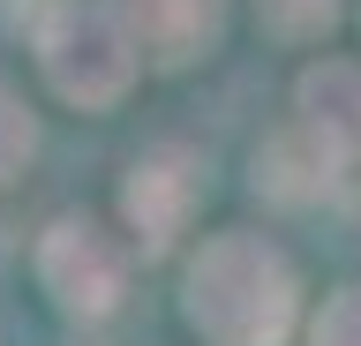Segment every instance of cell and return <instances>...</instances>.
<instances>
[{
  "instance_id": "obj_1",
  "label": "cell",
  "mask_w": 361,
  "mask_h": 346,
  "mask_svg": "<svg viewBox=\"0 0 361 346\" xmlns=\"http://www.w3.org/2000/svg\"><path fill=\"white\" fill-rule=\"evenodd\" d=\"M293 309H301L293 264L248 226L211 233L180 286V316L211 346H279L293 331Z\"/></svg>"
},
{
  "instance_id": "obj_2",
  "label": "cell",
  "mask_w": 361,
  "mask_h": 346,
  "mask_svg": "<svg viewBox=\"0 0 361 346\" xmlns=\"http://www.w3.org/2000/svg\"><path fill=\"white\" fill-rule=\"evenodd\" d=\"M38 61H45V83L75 106H113V98L135 83V46L128 16L113 0H68L38 23Z\"/></svg>"
},
{
  "instance_id": "obj_3",
  "label": "cell",
  "mask_w": 361,
  "mask_h": 346,
  "mask_svg": "<svg viewBox=\"0 0 361 346\" xmlns=\"http://www.w3.org/2000/svg\"><path fill=\"white\" fill-rule=\"evenodd\" d=\"M38 278L68 316H106L121 301V286H128V256L113 249L90 218H53L45 241H38Z\"/></svg>"
},
{
  "instance_id": "obj_4",
  "label": "cell",
  "mask_w": 361,
  "mask_h": 346,
  "mask_svg": "<svg viewBox=\"0 0 361 346\" xmlns=\"http://www.w3.org/2000/svg\"><path fill=\"white\" fill-rule=\"evenodd\" d=\"M196 196H203V159H196V151H180V143L143 151V159L128 166V188H121V211H128L135 249H143V256L173 249V233L188 226Z\"/></svg>"
},
{
  "instance_id": "obj_5",
  "label": "cell",
  "mask_w": 361,
  "mask_h": 346,
  "mask_svg": "<svg viewBox=\"0 0 361 346\" xmlns=\"http://www.w3.org/2000/svg\"><path fill=\"white\" fill-rule=\"evenodd\" d=\"M128 16L135 46L151 53L158 68H188L219 46V23H226V0H113Z\"/></svg>"
},
{
  "instance_id": "obj_6",
  "label": "cell",
  "mask_w": 361,
  "mask_h": 346,
  "mask_svg": "<svg viewBox=\"0 0 361 346\" xmlns=\"http://www.w3.org/2000/svg\"><path fill=\"white\" fill-rule=\"evenodd\" d=\"M301 128L338 159H361V68L354 61L301 68Z\"/></svg>"
},
{
  "instance_id": "obj_7",
  "label": "cell",
  "mask_w": 361,
  "mask_h": 346,
  "mask_svg": "<svg viewBox=\"0 0 361 346\" xmlns=\"http://www.w3.org/2000/svg\"><path fill=\"white\" fill-rule=\"evenodd\" d=\"M30 143H38V128H30V106H23L8 83H0V188L23 173V159H30Z\"/></svg>"
},
{
  "instance_id": "obj_8",
  "label": "cell",
  "mask_w": 361,
  "mask_h": 346,
  "mask_svg": "<svg viewBox=\"0 0 361 346\" xmlns=\"http://www.w3.org/2000/svg\"><path fill=\"white\" fill-rule=\"evenodd\" d=\"M309 346H361V286H338V294L324 301Z\"/></svg>"
},
{
  "instance_id": "obj_9",
  "label": "cell",
  "mask_w": 361,
  "mask_h": 346,
  "mask_svg": "<svg viewBox=\"0 0 361 346\" xmlns=\"http://www.w3.org/2000/svg\"><path fill=\"white\" fill-rule=\"evenodd\" d=\"M331 16H338V0H264V23L279 38H316Z\"/></svg>"
},
{
  "instance_id": "obj_10",
  "label": "cell",
  "mask_w": 361,
  "mask_h": 346,
  "mask_svg": "<svg viewBox=\"0 0 361 346\" xmlns=\"http://www.w3.org/2000/svg\"><path fill=\"white\" fill-rule=\"evenodd\" d=\"M8 8H23V16H38V23H45V16H53V8H68V0H8Z\"/></svg>"
}]
</instances>
